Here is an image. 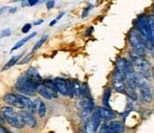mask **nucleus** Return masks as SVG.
<instances>
[{"label":"nucleus","mask_w":154,"mask_h":133,"mask_svg":"<svg viewBox=\"0 0 154 133\" xmlns=\"http://www.w3.org/2000/svg\"><path fill=\"white\" fill-rule=\"evenodd\" d=\"M8 7H3V8H0V16H1L3 13H5L6 11H7V9H8Z\"/></svg>","instance_id":"obj_37"},{"label":"nucleus","mask_w":154,"mask_h":133,"mask_svg":"<svg viewBox=\"0 0 154 133\" xmlns=\"http://www.w3.org/2000/svg\"><path fill=\"white\" fill-rule=\"evenodd\" d=\"M26 79H27L29 81H31L33 84H35L36 87L40 84H42V78L38 74L37 70L35 68H30L24 75Z\"/></svg>","instance_id":"obj_11"},{"label":"nucleus","mask_w":154,"mask_h":133,"mask_svg":"<svg viewBox=\"0 0 154 133\" xmlns=\"http://www.w3.org/2000/svg\"><path fill=\"white\" fill-rule=\"evenodd\" d=\"M36 36V32H34V33H32V34H30L29 36H27L26 37H24V38H22L20 41H18L15 46H14V47L11 49V52H13V51H15V50H17V49H18V48H20L21 47H23L27 41H29L31 38H33L34 37H35Z\"/></svg>","instance_id":"obj_20"},{"label":"nucleus","mask_w":154,"mask_h":133,"mask_svg":"<svg viewBox=\"0 0 154 133\" xmlns=\"http://www.w3.org/2000/svg\"><path fill=\"white\" fill-rule=\"evenodd\" d=\"M125 93L127 94V96L132 99V100H136L137 99V93H136V89L130 87V86H125Z\"/></svg>","instance_id":"obj_22"},{"label":"nucleus","mask_w":154,"mask_h":133,"mask_svg":"<svg viewBox=\"0 0 154 133\" xmlns=\"http://www.w3.org/2000/svg\"><path fill=\"white\" fill-rule=\"evenodd\" d=\"M109 127L113 133H122L124 131V126L120 121H112Z\"/></svg>","instance_id":"obj_19"},{"label":"nucleus","mask_w":154,"mask_h":133,"mask_svg":"<svg viewBox=\"0 0 154 133\" xmlns=\"http://www.w3.org/2000/svg\"><path fill=\"white\" fill-rule=\"evenodd\" d=\"M36 86L35 84H33L31 81H29L27 79H26L24 76L21 77L17 84H16V89L18 92L26 95V96H32L35 94V92L36 91Z\"/></svg>","instance_id":"obj_4"},{"label":"nucleus","mask_w":154,"mask_h":133,"mask_svg":"<svg viewBox=\"0 0 154 133\" xmlns=\"http://www.w3.org/2000/svg\"><path fill=\"white\" fill-rule=\"evenodd\" d=\"M36 91L41 95L43 96L44 98L47 99H54V98H57V90L54 89H52L50 87H47L45 86V84H40L37 86L36 88Z\"/></svg>","instance_id":"obj_7"},{"label":"nucleus","mask_w":154,"mask_h":133,"mask_svg":"<svg viewBox=\"0 0 154 133\" xmlns=\"http://www.w3.org/2000/svg\"><path fill=\"white\" fill-rule=\"evenodd\" d=\"M124 81L125 80H124L123 77L121 75V73L116 70L114 72V74L112 76V86L116 91H118L120 93L125 92V82Z\"/></svg>","instance_id":"obj_8"},{"label":"nucleus","mask_w":154,"mask_h":133,"mask_svg":"<svg viewBox=\"0 0 154 133\" xmlns=\"http://www.w3.org/2000/svg\"><path fill=\"white\" fill-rule=\"evenodd\" d=\"M4 122H5V118H4L2 113H0V126H1Z\"/></svg>","instance_id":"obj_38"},{"label":"nucleus","mask_w":154,"mask_h":133,"mask_svg":"<svg viewBox=\"0 0 154 133\" xmlns=\"http://www.w3.org/2000/svg\"><path fill=\"white\" fill-rule=\"evenodd\" d=\"M91 8H92V6L90 5L89 7H87V8H85L84 9L83 14H82V18H86V17L88 16V13H89V11H90Z\"/></svg>","instance_id":"obj_32"},{"label":"nucleus","mask_w":154,"mask_h":133,"mask_svg":"<svg viewBox=\"0 0 154 133\" xmlns=\"http://www.w3.org/2000/svg\"><path fill=\"white\" fill-rule=\"evenodd\" d=\"M151 75H152V77H153V79H154V68L151 70Z\"/></svg>","instance_id":"obj_45"},{"label":"nucleus","mask_w":154,"mask_h":133,"mask_svg":"<svg viewBox=\"0 0 154 133\" xmlns=\"http://www.w3.org/2000/svg\"><path fill=\"white\" fill-rule=\"evenodd\" d=\"M99 113H100L101 118L103 119H106V120L112 119L116 117L115 113L107 107L106 108H99Z\"/></svg>","instance_id":"obj_17"},{"label":"nucleus","mask_w":154,"mask_h":133,"mask_svg":"<svg viewBox=\"0 0 154 133\" xmlns=\"http://www.w3.org/2000/svg\"><path fill=\"white\" fill-rule=\"evenodd\" d=\"M31 28H32V25L31 24H29V23H27V24H26L24 27H23V28H22V32L23 33H28L29 32V30L31 29Z\"/></svg>","instance_id":"obj_30"},{"label":"nucleus","mask_w":154,"mask_h":133,"mask_svg":"<svg viewBox=\"0 0 154 133\" xmlns=\"http://www.w3.org/2000/svg\"><path fill=\"white\" fill-rule=\"evenodd\" d=\"M33 56H34V52H31L30 54H28V55H26V57H24L22 58V60L18 62V64H19V65H24V64L28 63V62L32 59Z\"/></svg>","instance_id":"obj_28"},{"label":"nucleus","mask_w":154,"mask_h":133,"mask_svg":"<svg viewBox=\"0 0 154 133\" xmlns=\"http://www.w3.org/2000/svg\"><path fill=\"white\" fill-rule=\"evenodd\" d=\"M35 110L38 113L40 118H45L46 115V105L45 104L44 101H42L40 99H36L35 101Z\"/></svg>","instance_id":"obj_15"},{"label":"nucleus","mask_w":154,"mask_h":133,"mask_svg":"<svg viewBox=\"0 0 154 133\" xmlns=\"http://www.w3.org/2000/svg\"><path fill=\"white\" fill-rule=\"evenodd\" d=\"M1 113L5 118V120L11 125L12 127H15L17 128H22L25 126V122L11 107H3L1 109Z\"/></svg>","instance_id":"obj_1"},{"label":"nucleus","mask_w":154,"mask_h":133,"mask_svg":"<svg viewBox=\"0 0 154 133\" xmlns=\"http://www.w3.org/2000/svg\"><path fill=\"white\" fill-rule=\"evenodd\" d=\"M0 132L1 133H11L8 129H7L6 128H3L2 126H0Z\"/></svg>","instance_id":"obj_36"},{"label":"nucleus","mask_w":154,"mask_h":133,"mask_svg":"<svg viewBox=\"0 0 154 133\" xmlns=\"http://www.w3.org/2000/svg\"><path fill=\"white\" fill-rule=\"evenodd\" d=\"M81 96L83 98L90 97V95H89V87H88L87 83H84L82 85V95Z\"/></svg>","instance_id":"obj_27"},{"label":"nucleus","mask_w":154,"mask_h":133,"mask_svg":"<svg viewBox=\"0 0 154 133\" xmlns=\"http://www.w3.org/2000/svg\"><path fill=\"white\" fill-rule=\"evenodd\" d=\"M56 21H57V19H54V20H53V21H51V22H50V24H49V26H50V27H52V26H54V25H55V23H56Z\"/></svg>","instance_id":"obj_40"},{"label":"nucleus","mask_w":154,"mask_h":133,"mask_svg":"<svg viewBox=\"0 0 154 133\" xmlns=\"http://www.w3.org/2000/svg\"><path fill=\"white\" fill-rule=\"evenodd\" d=\"M150 54H151V56H152L153 58H154V47L150 49Z\"/></svg>","instance_id":"obj_43"},{"label":"nucleus","mask_w":154,"mask_h":133,"mask_svg":"<svg viewBox=\"0 0 154 133\" xmlns=\"http://www.w3.org/2000/svg\"><path fill=\"white\" fill-rule=\"evenodd\" d=\"M129 42H130L131 47L133 48V50L136 53H138L141 57H145V55H146V47H144L141 40L140 39L136 30H132V31L130 32Z\"/></svg>","instance_id":"obj_5"},{"label":"nucleus","mask_w":154,"mask_h":133,"mask_svg":"<svg viewBox=\"0 0 154 133\" xmlns=\"http://www.w3.org/2000/svg\"><path fill=\"white\" fill-rule=\"evenodd\" d=\"M101 116H100V113H99V108H96L94 112H93V116H92V121L94 125V128H95V130H97L99 125H100V122H101Z\"/></svg>","instance_id":"obj_21"},{"label":"nucleus","mask_w":154,"mask_h":133,"mask_svg":"<svg viewBox=\"0 0 154 133\" xmlns=\"http://www.w3.org/2000/svg\"><path fill=\"white\" fill-rule=\"evenodd\" d=\"M85 133H94L96 130H95V128H94V125L92 121V119H89L86 124H85Z\"/></svg>","instance_id":"obj_26"},{"label":"nucleus","mask_w":154,"mask_h":133,"mask_svg":"<svg viewBox=\"0 0 154 133\" xmlns=\"http://www.w3.org/2000/svg\"><path fill=\"white\" fill-rule=\"evenodd\" d=\"M130 57L131 59V62L133 65H135L138 70H140V73L145 76L146 78L149 77V71H150V66L149 63L144 58V57L140 56L138 53H136L134 50L130 52Z\"/></svg>","instance_id":"obj_2"},{"label":"nucleus","mask_w":154,"mask_h":133,"mask_svg":"<svg viewBox=\"0 0 154 133\" xmlns=\"http://www.w3.org/2000/svg\"><path fill=\"white\" fill-rule=\"evenodd\" d=\"M136 28L139 32H140L141 34L148 37L149 39L151 41V43L154 45V32L152 31V29L149 26V18H147L146 16L139 17L138 21L136 23Z\"/></svg>","instance_id":"obj_3"},{"label":"nucleus","mask_w":154,"mask_h":133,"mask_svg":"<svg viewBox=\"0 0 154 133\" xmlns=\"http://www.w3.org/2000/svg\"><path fill=\"white\" fill-rule=\"evenodd\" d=\"M9 36H11V30L9 28H6V29L2 30L1 34H0V37H8Z\"/></svg>","instance_id":"obj_29"},{"label":"nucleus","mask_w":154,"mask_h":133,"mask_svg":"<svg viewBox=\"0 0 154 133\" xmlns=\"http://www.w3.org/2000/svg\"><path fill=\"white\" fill-rule=\"evenodd\" d=\"M101 133H113L112 130H111V128H110V127H107V126H103V127H102V129H101Z\"/></svg>","instance_id":"obj_33"},{"label":"nucleus","mask_w":154,"mask_h":133,"mask_svg":"<svg viewBox=\"0 0 154 133\" xmlns=\"http://www.w3.org/2000/svg\"><path fill=\"white\" fill-rule=\"evenodd\" d=\"M55 5V1L54 0H48V1L46 2V8L47 9H52Z\"/></svg>","instance_id":"obj_31"},{"label":"nucleus","mask_w":154,"mask_h":133,"mask_svg":"<svg viewBox=\"0 0 154 133\" xmlns=\"http://www.w3.org/2000/svg\"><path fill=\"white\" fill-rule=\"evenodd\" d=\"M69 88V96L72 97H80L82 95V86L77 80L68 81Z\"/></svg>","instance_id":"obj_12"},{"label":"nucleus","mask_w":154,"mask_h":133,"mask_svg":"<svg viewBox=\"0 0 154 133\" xmlns=\"http://www.w3.org/2000/svg\"><path fill=\"white\" fill-rule=\"evenodd\" d=\"M63 15H64V12H62L61 14H59V15H58V17H57V18H56V19H60V18H62Z\"/></svg>","instance_id":"obj_41"},{"label":"nucleus","mask_w":154,"mask_h":133,"mask_svg":"<svg viewBox=\"0 0 154 133\" xmlns=\"http://www.w3.org/2000/svg\"><path fill=\"white\" fill-rule=\"evenodd\" d=\"M111 89L110 88H107L103 93V103L105 107L109 108L110 105H109V100H110V97H111Z\"/></svg>","instance_id":"obj_24"},{"label":"nucleus","mask_w":154,"mask_h":133,"mask_svg":"<svg viewBox=\"0 0 154 133\" xmlns=\"http://www.w3.org/2000/svg\"><path fill=\"white\" fill-rule=\"evenodd\" d=\"M20 98L25 105V109H26V110L32 112V113H35L36 112L35 110V103L29 99L27 98L26 96H24V95H20Z\"/></svg>","instance_id":"obj_18"},{"label":"nucleus","mask_w":154,"mask_h":133,"mask_svg":"<svg viewBox=\"0 0 154 133\" xmlns=\"http://www.w3.org/2000/svg\"><path fill=\"white\" fill-rule=\"evenodd\" d=\"M17 11V8H14L13 9H9V13H15Z\"/></svg>","instance_id":"obj_42"},{"label":"nucleus","mask_w":154,"mask_h":133,"mask_svg":"<svg viewBox=\"0 0 154 133\" xmlns=\"http://www.w3.org/2000/svg\"><path fill=\"white\" fill-rule=\"evenodd\" d=\"M152 12H153V16H154V6H153V8H152Z\"/></svg>","instance_id":"obj_46"},{"label":"nucleus","mask_w":154,"mask_h":133,"mask_svg":"<svg viewBox=\"0 0 154 133\" xmlns=\"http://www.w3.org/2000/svg\"><path fill=\"white\" fill-rule=\"evenodd\" d=\"M116 70L121 73V75L123 77L124 80L127 77V70H126V63H125V58L120 57L117 60L116 63Z\"/></svg>","instance_id":"obj_16"},{"label":"nucleus","mask_w":154,"mask_h":133,"mask_svg":"<svg viewBox=\"0 0 154 133\" xmlns=\"http://www.w3.org/2000/svg\"><path fill=\"white\" fill-rule=\"evenodd\" d=\"M79 107L81 109V112H80V117L82 118L87 117L89 114H91L94 110V100L91 97H85L83 98L80 101H79Z\"/></svg>","instance_id":"obj_6"},{"label":"nucleus","mask_w":154,"mask_h":133,"mask_svg":"<svg viewBox=\"0 0 154 133\" xmlns=\"http://www.w3.org/2000/svg\"><path fill=\"white\" fill-rule=\"evenodd\" d=\"M27 1H28V4L30 7H33L36 4H38V0H27Z\"/></svg>","instance_id":"obj_35"},{"label":"nucleus","mask_w":154,"mask_h":133,"mask_svg":"<svg viewBox=\"0 0 154 133\" xmlns=\"http://www.w3.org/2000/svg\"><path fill=\"white\" fill-rule=\"evenodd\" d=\"M47 37H48V36L47 35H45V36H43L36 43H35V45L34 46V47H33V50H32V52H35L38 48H40L41 47H42V45L46 41V39H47Z\"/></svg>","instance_id":"obj_25"},{"label":"nucleus","mask_w":154,"mask_h":133,"mask_svg":"<svg viewBox=\"0 0 154 133\" xmlns=\"http://www.w3.org/2000/svg\"><path fill=\"white\" fill-rule=\"evenodd\" d=\"M43 22H44V20H43V19H40V20H38V21L35 22V23H34V25H35V26H38V25H41Z\"/></svg>","instance_id":"obj_39"},{"label":"nucleus","mask_w":154,"mask_h":133,"mask_svg":"<svg viewBox=\"0 0 154 133\" xmlns=\"http://www.w3.org/2000/svg\"><path fill=\"white\" fill-rule=\"evenodd\" d=\"M48 0H38V4H41V3H44V2H47Z\"/></svg>","instance_id":"obj_44"},{"label":"nucleus","mask_w":154,"mask_h":133,"mask_svg":"<svg viewBox=\"0 0 154 133\" xmlns=\"http://www.w3.org/2000/svg\"><path fill=\"white\" fill-rule=\"evenodd\" d=\"M21 57H22V55H17V56L12 57L9 59V61L5 65V66L2 69V70H7L10 69L11 66H13L16 63H17V61L19 60V58H20Z\"/></svg>","instance_id":"obj_23"},{"label":"nucleus","mask_w":154,"mask_h":133,"mask_svg":"<svg viewBox=\"0 0 154 133\" xmlns=\"http://www.w3.org/2000/svg\"><path fill=\"white\" fill-rule=\"evenodd\" d=\"M19 115L22 118V119L24 120L25 124H26L28 127L35 128L36 126V119L32 112H30L28 110H21L19 112Z\"/></svg>","instance_id":"obj_13"},{"label":"nucleus","mask_w":154,"mask_h":133,"mask_svg":"<svg viewBox=\"0 0 154 133\" xmlns=\"http://www.w3.org/2000/svg\"><path fill=\"white\" fill-rule=\"evenodd\" d=\"M54 82L58 93H60L63 96H69V88L67 80L62 78H56L54 79Z\"/></svg>","instance_id":"obj_10"},{"label":"nucleus","mask_w":154,"mask_h":133,"mask_svg":"<svg viewBox=\"0 0 154 133\" xmlns=\"http://www.w3.org/2000/svg\"><path fill=\"white\" fill-rule=\"evenodd\" d=\"M149 26H150L152 31L154 32V16H150L149 18Z\"/></svg>","instance_id":"obj_34"},{"label":"nucleus","mask_w":154,"mask_h":133,"mask_svg":"<svg viewBox=\"0 0 154 133\" xmlns=\"http://www.w3.org/2000/svg\"><path fill=\"white\" fill-rule=\"evenodd\" d=\"M4 101L10 106L18 108V109H25V105L20 98V95H16L13 93H8L5 96Z\"/></svg>","instance_id":"obj_9"},{"label":"nucleus","mask_w":154,"mask_h":133,"mask_svg":"<svg viewBox=\"0 0 154 133\" xmlns=\"http://www.w3.org/2000/svg\"><path fill=\"white\" fill-rule=\"evenodd\" d=\"M140 95L143 99L144 101L149 103L152 101V99H153V94H152V91H151V89L149 85H145V86H142L140 88Z\"/></svg>","instance_id":"obj_14"}]
</instances>
